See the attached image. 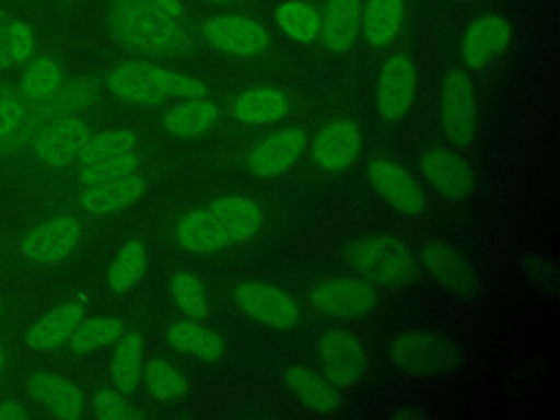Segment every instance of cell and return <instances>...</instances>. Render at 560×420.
Returning <instances> with one entry per match:
<instances>
[{
  "instance_id": "681fc988",
  "label": "cell",
  "mask_w": 560,
  "mask_h": 420,
  "mask_svg": "<svg viewBox=\"0 0 560 420\" xmlns=\"http://www.w3.org/2000/svg\"><path fill=\"white\" fill-rule=\"evenodd\" d=\"M0 85H2V83H0Z\"/></svg>"
},
{
  "instance_id": "603a6c76",
  "label": "cell",
  "mask_w": 560,
  "mask_h": 420,
  "mask_svg": "<svg viewBox=\"0 0 560 420\" xmlns=\"http://www.w3.org/2000/svg\"><path fill=\"white\" fill-rule=\"evenodd\" d=\"M361 26V0H326L319 13V37L330 52H346Z\"/></svg>"
},
{
  "instance_id": "f546056e",
  "label": "cell",
  "mask_w": 560,
  "mask_h": 420,
  "mask_svg": "<svg viewBox=\"0 0 560 420\" xmlns=\"http://www.w3.org/2000/svg\"><path fill=\"white\" fill-rule=\"evenodd\" d=\"M112 354V381L120 394H133L142 374V335L138 330H125L116 341Z\"/></svg>"
},
{
  "instance_id": "f35d334b",
  "label": "cell",
  "mask_w": 560,
  "mask_h": 420,
  "mask_svg": "<svg viewBox=\"0 0 560 420\" xmlns=\"http://www.w3.org/2000/svg\"><path fill=\"white\" fill-rule=\"evenodd\" d=\"M35 46V35L33 28L18 18H9L7 28H4V37H2V55L7 61L11 63H24Z\"/></svg>"
},
{
  "instance_id": "d4e9b609",
  "label": "cell",
  "mask_w": 560,
  "mask_h": 420,
  "mask_svg": "<svg viewBox=\"0 0 560 420\" xmlns=\"http://www.w3.org/2000/svg\"><path fill=\"white\" fill-rule=\"evenodd\" d=\"M291 109V98L276 88H252L241 92L232 103V114L245 125H271L282 120Z\"/></svg>"
},
{
  "instance_id": "2e32d148",
  "label": "cell",
  "mask_w": 560,
  "mask_h": 420,
  "mask_svg": "<svg viewBox=\"0 0 560 420\" xmlns=\"http://www.w3.org/2000/svg\"><path fill=\"white\" fill-rule=\"evenodd\" d=\"M317 350L324 374L335 387H350L363 374L365 352L361 341L352 332L343 328H328L319 337Z\"/></svg>"
},
{
  "instance_id": "7402d4cb",
  "label": "cell",
  "mask_w": 560,
  "mask_h": 420,
  "mask_svg": "<svg viewBox=\"0 0 560 420\" xmlns=\"http://www.w3.org/2000/svg\"><path fill=\"white\" fill-rule=\"evenodd\" d=\"M31 396L59 420H77L83 411L81 389L57 374L37 372L28 378Z\"/></svg>"
},
{
  "instance_id": "4fadbf2b",
  "label": "cell",
  "mask_w": 560,
  "mask_h": 420,
  "mask_svg": "<svg viewBox=\"0 0 560 420\" xmlns=\"http://www.w3.org/2000/svg\"><path fill=\"white\" fill-rule=\"evenodd\" d=\"M416 85L418 72L411 57L402 52L389 57L383 63L376 83V109L381 118L387 122L402 118L413 103Z\"/></svg>"
},
{
  "instance_id": "bcb514c9",
  "label": "cell",
  "mask_w": 560,
  "mask_h": 420,
  "mask_svg": "<svg viewBox=\"0 0 560 420\" xmlns=\"http://www.w3.org/2000/svg\"><path fill=\"white\" fill-rule=\"evenodd\" d=\"M4 361H7V354H4V348L0 346V370L4 368Z\"/></svg>"
},
{
  "instance_id": "8fae6325",
  "label": "cell",
  "mask_w": 560,
  "mask_h": 420,
  "mask_svg": "<svg viewBox=\"0 0 560 420\" xmlns=\"http://www.w3.org/2000/svg\"><path fill=\"white\" fill-rule=\"evenodd\" d=\"M92 131L79 116H61L46 122L31 140V149L39 162L59 168L79 160L81 149Z\"/></svg>"
},
{
  "instance_id": "4316f807",
  "label": "cell",
  "mask_w": 560,
  "mask_h": 420,
  "mask_svg": "<svg viewBox=\"0 0 560 420\" xmlns=\"http://www.w3.org/2000/svg\"><path fill=\"white\" fill-rule=\"evenodd\" d=\"M405 0H365L361 7V31L368 44L387 46L400 33Z\"/></svg>"
},
{
  "instance_id": "f1b7e54d",
  "label": "cell",
  "mask_w": 560,
  "mask_h": 420,
  "mask_svg": "<svg viewBox=\"0 0 560 420\" xmlns=\"http://www.w3.org/2000/svg\"><path fill=\"white\" fill-rule=\"evenodd\" d=\"M166 341L171 348L203 361H217L225 350L223 339L214 330L201 326L197 319L190 317L173 322L166 328Z\"/></svg>"
},
{
  "instance_id": "30bf717a",
  "label": "cell",
  "mask_w": 560,
  "mask_h": 420,
  "mask_svg": "<svg viewBox=\"0 0 560 420\" xmlns=\"http://www.w3.org/2000/svg\"><path fill=\"white\" fill-rule=\"evenodd\" d=\"M201 35L214 50L232 57H254L269 46V31L254 18L236 13L210 18Z\"/></svg>"
},
{
  "instance_id": "74e56055",
  "label": "cell",
  "mask_w": 560,
  "mask_h": 420,
  "mask_svg": "<svg viewBox=\"0 0 560 420\" xmlns=\"http://www.w3.org/2000/svg\"><path fill=\"white\" fill-rule=\"evenodd\" d=\"M138 164H140V158H138L136 151L122 153V155H116V158L96 160V162H90V164H81L79 182H81L83 186H92V184L118 179V177H125V175L136 173Z\"/></svg>"
},
{
  "instance_id": "9c48e42d",
  "label": "cell",
  "mask_w": 560,
  "mask_h": 420,
  "mask_svg": "<svg viewBox=\"0 0 560 420\" xmlns=\"http://www.w3.org/2000/svg\"><path fill=\"white\" fill-rule=\"evenodd\" d=\"M311 304L326 317L354 319L368 315L376 306V291L370 282L357 278H328L308 291Z\"/></svg>"
},
{
  "instance_id": "7c38bea8",
  "label": "cell",
  "mask_w": 560,
  "mask_h": 420,
  "mask_svg": "<svg viewBox=\"0 0 560 420\" xmlns=\"http://www.w3.org/2000/svg\"><path fill=\"white\" fill-rule=\"evenodd\" d=\"M81 241V223L70 214L50 217L33 225L22 236V254L39 265H52L68 258Z\"/></svg>"
},
{
  "instance_id": "ffe728a7",
  "label": "cell",
  "mask_w": 560,
  "mask_h": 420,
  "mask_svg": "<svg viewBox=\"0 0 560 420\" xmlns=\"http://www.w3.org/2000/svg\"><path fill=\"white\" fill-rule=\"evenodd\" d=\"M418 166L424 179L444 197L464 199L472 192L475 177L470 166L448 149H427Z\"/></svg>"
},
{
  "instance_id": "836d02e7",
  "label": "cell",
  "mask_w": 560,
  "mask_h": 420,
  "mask_svg": "<svg viewBox=\"0 0 560 420\" xmlns=\"http://www.w3.org/2000/svg\"><path fill=\"white\" fill-rule=\"evenodd\" d=\"M61 83H63L61 66L52 57L39 55L26 63V70L22 72V79H20V94L28 103H37L48 98Z\"/></svg>"
},
{
  "instance_id": "484cf974",
  "label": "cell",
  "mask_w": 560,
  "mask_h": 420,
  "mask_svg": "<svg viewBox=\"0 0 560 420\" xmlns=\"http://www.w3.org/2000/svg\"><path fill=\"white\" fill-rule=\"evenodd\" d=\"M219 122V107L208 96L199 98H184L182 103L173 105L164 118L162 127L166 133L175 138H195L210 131Z\"/></svg>"
},
{
  "instance_id": "83f0119b",
  "label": "cell",
  "mask_w": 560,
  "mask_h": 420,
  "mask_svg": "<svg viewBox=\"0 0 560 420\" xmlns=\"http://www.w3.org/2000/svg\"><path fill=\"white\" fill-rule=\"evenodd\" d=\"M284 381L289 389L313 411L330 413L341 405L337 387L328 378H322L304 365H289L284 372Z\"/></svg>"
},
{
  "instance_id": "d6a6232c",
  "label": "cell",
  "mask_w": 560,
  "mask_h": 420,
  "mask_svg": "<svg viewBox=\"0 0 560 420\" xmlns=\"http://www.w3.org/2000/svg\"><path fill=\"white\" fill-rule=\"evenodd\" d=\"M122 332L125 326L116 317H83L68 337V343L74 354H90L114 343Z\"/></svg>"
},
{
  "instance_id": "1f68e13d",
  "label": "cell",
  "mask_w": 560,
  "mask_h": 420,
  "mask_svg": "<svg viewBox=\"0 0 560 420\" xmlns=\"http://www.w3.org/2000/svg\"><path fill=\"white\" fill-rule=\"evenodd\" d=\"M147 271V247L142 241H127L107 269V287L114 293H125L133 289Z\"/></svg>"
},
{
  "instance_id": "cb8c5ba5",
  "label": "cell",
  "mask_w": 560,
  "mask_h": 420,
  "mask_svg": "<svg viewBox=\"0 0 560 420\" xmlns=\"http://www.w3.org/2000/svg\"><path fill=\"white\" fill-rule=\"evenodd\" d=\"M83 319V304L81 302H63L42 315L31 328L26 330V343L35 350H52L68 341L77 324Z\"/></svg>"
},
{
  "instance_id": "60d3db41",
  "label": "cell",
  "mask_w": 560,
  "mask_h": 420,
  "mask_svg": "<svg viewBox=\"0 0 560 420\" xmlns=\"http://www.w3.org/2000/svg\"><path fill=\"white\" fill-rule=\"evenodd\" d=\"M28 101L20 92H7L0 96V153L4 151L9 138L18 131Z\"/></svg>"
},
{
  "instance_id": "ac0fdd59",
  "label": "cell",
  "mask_w": 560,
  "mask_h": 420,
  "mask_svg": "<svg viewBox=\"0 0 560 420\" xmlns=\"http://www.w3.org/2000/svg\"><path fill=\"white\" fill-rule=\"evenodd\" d=\"M306 149V136L302 129L287 127L265 136L256 142L247 155V168L262 179H271L289 171Z\"/></svg>"
},
{
  "instance_id": "ab89813d",
  "label": "cell",
  "mask_w": 560,
  "mask_h": 420,
  "mask_svg": "<svg viewBox=\"0 0 560 420\" xmlns=\"http://www.w3.org/2000/svg\"><path fill=\"white\" fill-rule=\"evenodd\" d=\"M122 396L125 394H120L118 389L101 387L92 396V411L101 420H140L142 413L131 407Z\"/></svg>"
},
{
  "instance_id": "7a4b0ae2",
  "label": "cell",
  "mask_w": 560,
  "mask_h": 420,
  "mask_svg": "<svg viewBox=\"0 0 560 420\" xmlns=\"http://www.w3.org/2000/svg\"><path fill=\"white\" fill-rule=\"evenodd\" d=\"M107 22L120 44L147 55H184L190 46L182 22L147 0H112Z\"/></svg>"
},
{
  "instance_id": "d590c367",
  "label": "cell",
  "mask_w": 560,
  "mask_h": 420,
  "mask_svg": "<svg viewBox=\"0 0 560 420\" xmlns=\"http://www.w3.org/2000/svg\"><path fill=\"white\" fill-rule=\"evenodd\" d=\"M138 147V136L129 129H112L96 136H90L85 147L79 153L81 164H90L105 158H116L122 153H131Z\"/></svg>"
},
{
  "instance_id": "7dc6e473",
  "label": "cell",
  "mask_w": 560,
  "mask_h": 420,
  "mask_svg": "<svg viewBox=\"0 0 560 420\" xmlns=\"http://www.w3.org/2000/svg\"><path fill=\"white\" fill-rule=\"evenodd\" d=\"M206 2H214V4H221V2H230V0H206Z\"/></svg>"
},
{
  "instance_id": "d6986e66",
  "label": "cell",
  "mask_w": 560,
  "mask_h": 420,
  "mask_svg": "<svg viewBox=\"0 0 560 420\" xmlns=\"http://www.w3.org/2000/svg\"><path fill=\"white\" fill-rule=\"evenodd\" d=\"M361 149V131L350 118L328 120L311 142L313 162L324 171L348 168Z\"/></svg>"
},
{
  "instance_id": "3957f363",
  "label": "cell",
  "mask_w": 560,
  "mask_h": 420,
  "mask_svg": "<svg viewBox=\"0 0 560 420\" xmlns=\"http://www.w3.org/2000/svg\"><path fill=\"white\" fill-rule=\"evenodd\" d=\"M107 90L133 105H158L168 96L179 98H199L208 96V88L203 81L184 74L179 70L162 68L144 61H129L116 66L107 74Z\"/></svg>"
},
{
  "instance_id": "5bb4252c",
  "label": "cell",
  "mask_w": 560,
  "mask_h": 420,
  "mask_svg": "<svg viewBox=\"0 0 560 420\" xmlns=\"http://www.w3.org/2000/svg\"><path fill=\"white\" fill-rule=\"evenodd\" d=\"M424 269L435 278L440 287L464 300H475L481 291L479 276L470 260L455 247L442 241H431L422 249Z\"/></svg>"
},
{
  "instance_id": "e575fe53",
  "label": "cell",
  "mask_w": 560,
  "mask_h": 420,
  "mask_svg": "<svg viewBox=\"0 0 560 420\" xmlns=\"http://www.w3.org/2000/svg\"><path fill=\"white\" fill-rule=\"evenodd\" d=\"M142 381L151 398L160 402H173L186 396L188 378L168 361L164 359H149L142 365Z\"/></svg>"
},
{
  "instance_id": "277c9868",
  "label": "cell",
  "mask_w": 560,
  "mask_h": 420,
  "mask_svg": "<svg viewBox=\"0 0 560 420\" xmlns=\"http://www.w3.org/2000/svg\"><path fill=\"white\" fill-rule=\"evenodd\" d=\"M389 354L398 370L424 378H442L455 374L464 365L462 346L440 332L429 330L398 335Z\"/></svg>"
},
{
  "instance_id": "9a60e30c",
  "label": "cell",
  "mask_w": 560,
  "mask_h": 420,
  "mask_svg": "<svg viewBox=\"0 0 560 420\" xmlns=\"http://www.w3.org/2000/svg\"><path fill=\"white\" fill-rule=\"evenodd\" d=\"M512 24L497 13H486L472 20L462 37V59L470 70H483L501 57L512 44Z\"/></svg>"
},
{
  "instance_id": "7bdbcfd3",
  "label": "cell",
  "mask_w": 560,
  "mask_h": 420,
  "mask_svg": "<svg viewBox=\"0 0 560 420\" xmlns=\"http://www.w3.org/2000/svg\"><path fill=\"white\" fill-rule=\"evenodd\" d=\"M147 2H149V4H153V7H158L160 11L168 13L171 18L182 20V15H184V7H182V2H179V0H147Z\"/></svg>"
},
{
  "instance_id": "8d00e7d4",
  "label": "cell",
  "mask_w": 560,
  "mask_h": 420,
  "mask_svg": "<svg viewBox=\"0 0 560 420\" xmlns=\"http://www.w3.org/2000/svg\"><path fill=\"white\" fill-rule=\"evenodd\" d=\"M171 295L177 308L190 319H203L208 315V298L201 280L190 271H177L171 278Z\"/></svg>"
},
{
  "instance_id": "6da1fadb",
  "label": "cell",
  "mask_w": 560,
  "mask_h": 420,
  "mask_svg": "<svg viewBox=\"0 0 560 420\" xmlns=\"http://www.w3.org/2000/svg\"><path fill=\"white\" fill-rule=\"evenodd\" d=\"M260 225L262 210L254 199L228 195L182 214L173 238L184 252L210 254L252 238Z\"/></svg>"
},
{
  "instance_id": "52a82bcc",
  "label": "cell",
  "mask_w": 560,
  "mask_h": 420,
  "mask_svg": "<svg viewBox=\"0 0 560 420\" xmlns=\"http://www.w3.org/2000/svg\"><path fill=\"white\" fill-rule=\"evenodd\" d=\"M440 120L446 138L464 147L477 131V94L464 70H448L440 90Z\"/></svg>"
},
{
  "instance_id": "ba28073f",
  "label": "cell",
  "mask_w": 560,
  "mask_h": 420,
  "mask_svg": "<svg viewBox=\"0 0 560 420\" xmlns=\"http://www.w3.org/2000/svg\"><path fill=\"white\" fill-rule=\"evenodd\" d=\"M234 302L243 315L269 328H293L300 322L298 302L276 284L245 280L234 289Z\"/></svg>"
},
{
  "instance_id": "c3c4849f",
  "label": "cell",
  "mask_w": 560,
  "mask_h": 420,
  "mask_svg": "<svg viewBox=\"0 0 560 420\" xmlns=\"http://www.w3.org/2000/svg\"><path fill=\"white\" fill-rule=\"evenodd\" d=\"M0 315H2V308H0Z\"/></svg>"
},
{
  "instance_id": "4dcf8cb0",
  "label": "cell",
  "mask_w": 560,
  "mask_h": 420,
  "mask_svg": "<svg viewBox=\"0 0 560 420\" xmlns=\"http://www.w3.org/2000/svg\"><path fill=\"white\" fill-rule=\"evenodd\" d=\"M276 26L298 44H311L319 37V11L306 0H284L273 13Z\"/></svg>"
},
{
  "instance_id": "ee69618b",
  "label": "cell",
  "mask_w": 560,
  "mask_h": 420,
  "mask_svg": "<svg viewBox=\"0 0 560 420\" xmlns=\"http://www.w3.org/2000/svg\"><path fill=\"white\" fill-rule=\"evenodd\" d=\"M7 22H9V13L0 11V50H2V37H4V28H7Z\"/></svg>"
},
{
  "instance_id": "8992f818",
  "label": "cell",
  "mask_w": 560,
  "mask_h": 420,
  "mask_svg": "<svg viewBox=\"0 0 560 420\" xmlns=\"http://www.w3.org/2000/svg\"><path fill=\"white\" fill-rule=\"evenodd\" d=\"M346 256L363 278L385 287L405 284L416 273V258L411 249L389 234L363 236L350 245Z\"/></svg>"
},
{
  "instance_id": "44dd1931",
  "label": "cell",
  "mask_w": 560,
  "mask_h": 420,
  "mask_svg": "<svg viewBox=\"0 0 560 420\" xmlns=\"http://www.w3.org/2000/svg\"><path fill=\"white\" fill-rule=\"evenodd\" d=\"M147 190V182L142 175L131 173L118 179L83 186L81 208L90 214H114L136 203Z\"/></svg>"
},
{
  "instance_id": "b9f144b4",
  "label": "cell",
  "mask_w": 560,
  "mask_h": 420,
  "mask_svg": "<svg viewBox=\"0 0 560 420\" xmlns=\"http://www.w3.org/2000/svg\"><path fill=\"white\" fill-rule=\"evenodd\" d=\"M26 418H28V411L20 402H13V400L0 402V420H26Z\"/></svg>"
},
{
  "instance_id": "e0dca14e",
  "label": "cell",
  "mask_w": 560,
  "mask_h": 420,
  "mask_svg": "<svg viewBox=\"0 0 560 420\" xmlns=\"http://www.w3.org/2000/svg\"><path fill=\"white\" fill-rule=\"evenodd\" d=\"M372 188L398 212L416 217L424 210V192L413 175L389 158H374L368 164Z\"/></svg>"
},
{
  "instance_id": "f907efd6",
  "label": "cell",
  "mask_w": 560,
  "mask_h": 420,
  "mask_svg": "<svg viewBox=\"0 0 560 420\" xmlns=\"http://www.w3.org/2000/svg\"><path fill=\"white\" fill-rule=\"evenodd\" d=\"M466 2H468V0H466Z\"/></svg>"
},
{
  "instance_id": "f6af8a7d",
  "label": "cell",
  "mask_w": 560,
  "mask_h": 420,
  "mask_svg": "<svg viewBox=\"0 0 560 420\" xmlns=\"http://www.w3.org/2000/svg\"><path fill=\"white\" fill-rule=\"evenodd\" d=\"M394 416H398V418H409V416L418 418V416H422V411H396Z\"/></svg>"
},
{
  "instance_id": "5b68a950",
  "label": "cell",
  "mask_w": 560,
  "mask_h": 420,
  "mask_svg": "<svg viewBox=\"0 0 560 420\" xmlns=\"http://www.w3.org/2000/svg\"><path fill=\"white\" fill-rule=\"evenodd\" d=\"M98 94H101L98 81L92 77H81V79H72L68 83H61L48 98L28 103L18 131L9 138L2 153L28 147L33 136L46 122L61 118V116H77L79 112L92 107L98 101Z\"/></svg>"
}]
</instances>
